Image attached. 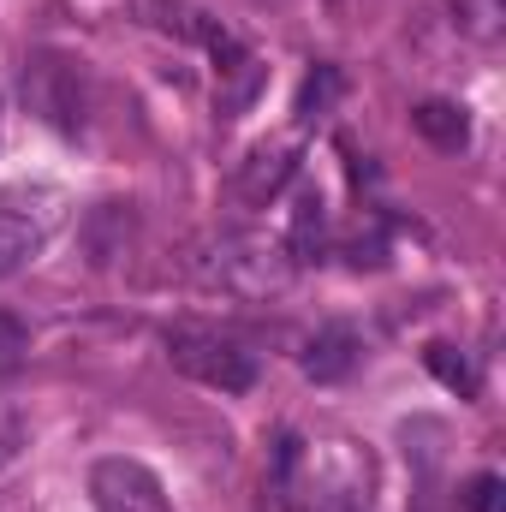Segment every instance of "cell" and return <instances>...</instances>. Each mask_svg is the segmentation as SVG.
Here are the masks:
<instances>
[{"instance_id": "1", "label": "cell", "mask_w": 506, "mask_h": 512, "mask_svg": "<svg viewBox=\"0 0 506 512\" xmlns=\"http://www.w3.org/2000/svg\"><path fill=\"white\" fill-rule=\"evenodd\" d=\"M179 274L197 292H221L233 304H274L280 292H292L298 256L286 251V239L268 233H203L185 245Z\"/></svg>"}, {"instance_id": "2", "label": "cell", "mask_w": 506, "mask_h": 512, "mask_svg": "<svg viewBox=\"0 0 506 512\" xmlns=\"http://www.w3.org/2000/svg\"><path fill=\"white\" fill-rule=\"evenodd\" d=\"M274 489L280 512H370V465H358V453H346L340 441H280Z\"/></svg>"}, {"instance_id": "3", "label": "cell", "mask_w": 506, "mask_h": 512, "mask_svg": "<svg viewBox=\"0 0 506 512\" xmlns=\"http://www.w3.org/2000/svg\"><path fill=\"white\" fill-rule=\"evenodd\" d=\"M24 102H30L36 120H48L54 131H84V120H90V72H84V60H72L60 48L30 54Z\"/></svg>"}, {"instance_id": "4", "label": "cell", "mask_w": 506, "mask_h": 512, "mask_svg": "<svg viewBox=\"0 0 506 512\" xmlns=\"http://www.w3.org/2000/svg\"><path fill=\"white\" fill-rule=\"evenodd\" d=\"M167 358L179 376L215 387V393H251L256 387V352H245L233 334H215V328H173Z\"/></svg>"}, {"instance_id": "5", "label": "cell", "mask_w": 506, "mask_h": 512, "mask_svg": "<svg viewBox=\"0 0 506 512\" xmlns=\"http://www.w3.org/2000/svg\"><path fill=\"white\" fill-rule=\"evenodd\" d=\"M90 501H96V512H173L161 477L137 459H96L90 465Z\"/></svg>"}, {"instance_id": "6", "label": "cell", "mask_w": 506, "mask_h": 512, "mask_svg": "<svg viewBox=\"0 0 506 512\" xmlns=\"http://www.w3.org/2000/svg\"><path fill=\"white\" fill-rule=\"evenodd\" d=\"M292 173H298V143H256L251 155H245V167L233 173V197L262 209V203H274L286 191Z\"/></svg>"}, {"instance_id": "7", "label": "cell", "mask_w": 506, "mask_h": 512, "mask_svg": "<svg viewBox=\"0 0 506 512\" xmlns=\"http://www.w3.org/2000/svg\"><path fill=\"white\" fill-rule=\"evenodd\" d=\"M209 48L221 60V114H245L262 90V60H256L245 42H233L227 30H209Z\"/></svg>"}, {"instance_id": "8", "label": "cell", "mask_w": 506, "mask_h": 512, "mask_svg": "<svg viewBox=\"0 0 506 512\" xmlns=\"http://www.w3.org/2000/svg\"><path fill=\"white\" fill-rule=\"evenodd\" d=\"M358 358H364L358 328L328 322V328H316V340L304 346V376H310V382H346V376L358 370Z\"/></svg>"}, {"instance_id": "9", "label": "cell", "mask_w": 506, "mask_h": 512, "mask_svg": "<svg viewBox=\"0 0 506 512\" xmlns=\"http://www.w3.org/2000/svg\"><path fill=\"white\" fill-rule=\"evenodd\" d=\"M411 131H417L423 143L447 149V155L471 143V120H465L459 102H417V108H411Z\"/></svg>"}, {"instance_id": "10", "label": "cell", "mask_w": 506, "mask_h": 512, "mask_svg": "<svg viewBox=\"0 0 506 512\" xmlns=\"http://www.w3.org/2000/svg\"><path fill=\"white\" fill-rule=\"evenodd\" d=\"M36 251H42V227L30 215H18V209H0V280L18 274Z\"/></svg>"}, {"instance_id": "11", "label": "cell", "mask_w": 506, "mask_h": 512, "mask_svg": "<svg viewBox=\"0 0 506 512\" xmlns=\"http://www.w3.org/2000/svg\"><path fill=\"white\" fill-rule=\"evenodd\" d=\"M340 90H346V78H340L334 66H316V72L298 84V102H292V114H298V120H322V114H334Z\"/></svg>"}, {"instance_id": "12", "label": "cell", "mask_w": 506, "mask_h": 512, "mask_svg": "<svg viewBox=\"0 0 506 512\" xmlns=\"http://www.w3.org/2000/svg\"><path fill=\"white\" fill-rule=\"evenodd\" d=\"M506 0H453V30H465L471 42H501Z\"/></svg>"}, {"instance_id": "13", "label": "cell", "mask_w": 506, "mask_h": 512, "mask_svg": "<svg viewBox=\"0 0 506 512\" xmlns=\"http://www.w3.org/2000/svg\"><path fill=\"white\" fill-rule=\"evenodd\" d=\"M24 358H30V328H24L12 310H0V382H6V376H18V370H24Z\"/></svg>"}, {"instance_id": "14", "label": "cell", "mask_w": 506, "mask_h": 512, "mask_svg": "<svg viewBox=\"0 0 506 512\" xmlns=\"http://www.w3.org/2000/svg\"><path fill=\"white\" fill-rule=\"evenodd\" d=\"M429 370H435L441 382L453 387V393H465V399L477 393V370H471V364H465L453 346H429Z\"/></svg>"}, {"instance_id": "15", "label": "cell", "mask_w": 506, "mask_h": 512, "mask_svg": "<svg viewBox=\"0 0 506 512\" xmlns=\"http://www.w3.org/2000/svg\"><path fill=\"white\" fill-rule=\"evenodd\" d=\"M18 447H24V411L12 399H0V471L18 459Z\"/></svg>"}, {"instance_id": "16", "label": "cell", "mask_w": 506, "mask_h": 512, "mask_svg": "<svg viewBox=\"0 0 506 512\" xmlns=\"http://www.w3.org/2000/svg\"><path fill=\"white\" fill-rule=\"evenodd\" d=\"M465 507L471 512H506V489L495 471H483V477H471V495H465Z\"/></svg>"}, {"instance_id": "17", "label": "cell", "mask_w": 506, "mask_h": 512, "mask_svg": "<svg viewBox=\"0 0 506 512\" xmlns=\"http://www.w3.org/2000/svg\"><path fill=\"white\" fill-rule=\"evenodd\" d=\"M364 6H370V0H328L334 18H352V12H364Z\"/></svg>"}, {"instance_id": "18", "label": "cell", "mask_w": 506, "mask_h": 512, "mask_svg": "<svg viewBox=\"0 0 506 512\" xmlns=\"http://www.w3.org/2000/svg\"><path fill=\"white\" fill-rule=\"evenodd\" d=\"M262 6H280V0H262Z\"/></svg>"}]
</instances>
